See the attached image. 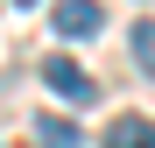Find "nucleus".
<instances>
[{
    "label": "nucleus",
    "mask_w": 155,
    "mask_h": 148,
    "mask_svg": "<svg viewBox=\"0 0 155 148\" xmlns=\"http://www.w3.org/2000/svg\"><path fill=\"white\" fill-rule=\"evenodd\" d=\"M14 7H35V0H14Z\"/></svg>",
    "instance_id": "423d86ee"
},
{
    "label": "nucleus",
    "mask_w": 155,
    "mask_h": 148,
    "mask_svg": "<svg viewBox=\"0 0 155 148\" xmlns=\"http://www.w3.org/2000/svg\"><path fill=\"white\" fill-rule=\"evenodd\" d=\"M106 148H155V120H141V113L113 120V127H106Z\"/></svg>",
    "instance_id": "7ed1b4c3"
},
{
    "label": "nucleus",
    "mask_w": 155,
    "mask_h": 148,
    "mask_svg": "<svg viewBox=\"0 0 155 148\" xmlns=\"http://www.w3.org/2000/svg\"><path fill=\"white\" fill-rule=\"evenodd\" d=\"M134 64L155 78V21H134Z\"/></svg>",
    "instance_id": "39448f33"
},
{
    "label": "nucleus",
    "mask_w": 155,
    "mask_h": 148,
    "mask_svg": "<svg viewBox=\"0 0 155 148\" xmlns=\"http://www.w3.org/2000/svg\"><path fill=\"white\" fill-rule=\"evenodd\" d=\"M49 21H57L64 42H85V35L106 28V7H99V0H57V14H49Z\"/></svg>",
    "instance_id": "f257e3e1"
},
{
    "label": "nucleus",
    "mask_w": 155,
    "mask_h": 148,
    "mask_svg": "<svg viewBox=\"0 0 155 148\" xmlns=\"http://www.w3.org/2000/svg\"><path fill=\"white\" fill-rule=\"evenodd\" d=\"M35 141H42V148H78L85 134H78V120H64V113H42V120H35Z\"/></svg>",
    "instance_id": "20e7f679"
},
{
    "label": "nucleus",
    "mask_w": 155,
    "mask_h": 148,
    "mask_svg": "<svg viewBox=\"0 0 155 148\" xmlns=\"http://www.w3.org/2000/svg\"><path fill=\"white\" fill-rule=\"evenodd\" d=\"M42 85L57 92V99H71V106H85V99H92V78H85L71 57H49V64H42Z\"/></svg>",
    "instance_id": "f03ea898"
}]
</instances>
